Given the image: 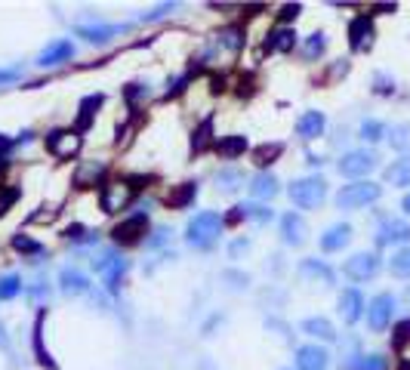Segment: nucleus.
<instances>
[{
    "instance_id": "obj_47",
    "label": "nucleus",
    "mask_w": 410,
    "mask_h": 370,
    "mask_svg": "<svg viewBox=\"0 0 410 370\" xmlns=\"http://www.w3.org/2000/svg\"><path fill=\"white\" fill-rule=\"evenodd\" d=\"M300 13H303V6H300V4H293V6H284V9H281V22H290V18H296Z\"/></svg>"
},
{
    "instance_id": "obj_34",
    "label": "nucleus",
    "mask_w": 410,
    "mask_h": 370,
    "mask_svg": "<svg viewBox=\"0 0 410 370\" xmlns=\"http://www.w3.org/2000/svg\"><path fill=\"white\" fill-rule=\"evenodd\" d=\"M216 185L222 191H235L238 185H244V173H241V170H219L216 173Z\"/></svg>"
},
{
    "instance_id": "obj_44",
    "label": "nucleus",
    "mask_w": 410,
    "mask_h": 370,
    "mask_svg": "<svg viewBox=\"0 0 410 370\" xmlns=\"http://www.w3.org/2000/svg\"><path fill=\"white\" fill-rule=\"evenodd\" d=\"M173 9H176V4H161L157 9H152V13H145L142 22H154V18H164L167 13H173Z\"/></svg>"
},
{
    "instance_id": "obj_29",
    "label": "nucleus",
    "mask_w": 410,
    "mask_h": 370,
    "mask_svg": "<svg viewBox=\"0 0 410 370\" xmlns=\"http://www.w3.org/2000/svg\"><path fill=\"white\" fill-rule=\"evenodd\" d=\"M300 272L309 275V278H318L321 284H333V272H330V268L324 265V263H318V259H303Z\"/></svg>"
},
{
    "instance_id": "obj_30",
    "label": "nucleus",
    "mask_w": 410,
    "mask_h": 370,
    "mask_svg": "<svg viewBox=\"0 0 410 370\" xmlns=\"http://www.w3.org/2000/svg\"><path fill=\"white\" fill-rule=\"evenodd\" d=\"M210 133H213V117H204L201 127L194 130V136H191V152L194 154H201L204 148L210 145Z\"/></svg>"
},
{
    "instance_id": "obj_22",
    "label": "nucleus",
    "mask_w": 410,
    "mask_h": 370,
    "mask_svg": "<svg viewBox=\"0 0 410 370\" xmlns=\"http://www.w3.org/2000/svg\"><path fill=\"white\" fill-rule=\"evenodd\" d=\"M102 102H105V96L102 92H90V96L80 99V115H78V130H87L93 124V117H96V111L102 108Z\"/></svg>"
},
{
    "instance_id": "obj_24",
    "label": "nucleus",
    "mask_w": 410,
    "mask_h": 370,
    "mask_svg": "<svg viewBox=\"0 0 410 370\" xmlns=\"http://www.w3.org/2000/svg\"><path fill=\"white\" fill-rule=\"evenodd\" d=\"M102 176H105V164L102 161H90V164H83L78 173H74V185L78 189H90V185H96Z\"/></svg>"
},
{
    "instance_id": "obj_50",
    "label": "nucleus",
    "mask_w": 410,
    "mask_h": 370,
    "mask_svg": "<svg viewBox=\"0 0 410 370\" xmlns=\"http://www.w3.org/2000/svg\"><path fill=\"white\" fill-rule=\"evenodd\" d=\"M247 247H250V240H235V244H231V256L247 253Z\"/></svg>"
},
{
    "instance_id": "obj_38",
    "label": "nucleus",
    "mask_w": 410,
    "mask_h": 370,
    "mask_svg": "<svg viewBox=\"0 0 410 370\" xmlns=\"http://www.w3.org/2000/svg\"><path fill=\"white\" fill-rule=\"evenodd\" d=\"M383 136H386V124H379V120H364L361 124V139H367V142H379Z\"/></svg>"
},
{
    "instance_id": "obj_39",
    "label": "nucleus",
    "mask_w": 410,
    "mask_h": 370,
    "mask_svg": "<svg viewBox=\"0 0 410 370\" xmlns=\"http://www.w3.org/2000/svg\"><path fill=\"white\" fill-rule=\"evenodd\" d=\"M65 238L78 240V244H90V240H96V231H90L87 226H78V222H74V226L65 228Z\"/></svg>"
},
{
    "instance_id": "obj_18",
    "label": "nucleus",
    "mask_w": 410,
    "mask_h": 370,
    "mask_svg": "<svg viewBox=\"0 0 410 370\" xmlns=\"http://www.w3.org/2000/svg\"><path fill=\"white\" fill-rule=\"evenodd\" d=\"M281 235H284L287 244H293V247L305 244V235H309V228H305V219L296 216V213H287V216L281 219Z\"/></svg>"
},
{
    "instance_id": "obj_49",
    "label": "nucleus",
    "mask_w": 410,
    "mask_h": 370,
    "mask_svg": "<svg viewBox=\"0 0 410 370\" xmlns=\"http://www.w3.org/2000/svg\"><path fill=\"white\" fill-rule=\"evenodd\" d=\"M16 142H13V139H9V136H4V133H0V161H4V157H6V152H9V148H13Z\"/></svg>"
},
{
    "instance_id": "obj_46",
    "label": "nucleus",
    "mask_w": 410,
    "mask_h": 370,
    "mask_svg": "<svg viewBox=\"0 0 410 370\" xmlns=\"http://www.w3.org/2000/svg\"><path fill=\"white\" fill-rule=\"evenodd\" d=\"M374 83H379V87H377V92H383V96H389V92L395 90L392 83H389V78H386V74H377V78H374Z\"/></svg>"
},
{
    "instance_id": "obj_8",
    "label": "nucleus",
    "mask_w": 410,
    "mask_h": 370,
    "mask_svg": "<svg viewBox=\"0 0 410 370\" xmlns=\"http://www.w3.org/2000/svg\"><path fill=\"white\" fill-rule=\"evenodd\" d=\"M374 166H377L374 152H349V154H342V161H340V173L349 176V179H358V176H367Z\"/></svg>"
},
{
    "instance_id": "obj_17",
    "label": "nucleus",
    "mask_w": 410,
    "mask_h": 370,
    "mask_svg": "<svg viewBox=\"0 0 410 370\" xmlns=\"http://www.w3.org/2000/svg\"><path fill=\"white\" fill-rule=\"evenodd\" d=\"M194 198H198V182H179L164 198V204L170 210H185V207H191V204H194Z\"/></svg>"
},
{
    "instance_id": "obj_6",
    "label": "nucleus",
    "mask_w": 410,
    "mask_h": 370,
    "mask_svg": "<svg viewBox=\"0 0 410 370\" xmlns=\"http://www.w3.org/2000/svg\"><path fill=\"white\" fill-rule=\"evenodd\" d=\"M392 314H395V296H392V293L374 296V300H370V305H367V324H370V330H386L389 321H392Z\"/></svg>"
},
{
    "instance_id": "obj_33",
    "label": "nucleus",
    "mask_w": 410,
    "mask_h": 370,
    "mask_svg": "<svg viewBox=\"0 0 410 370\" xmlns=\"http://www.w3.org/2000/svg\"><path fill=\"white\" fill-rule=\"evenodd\" d=\"M22 293V278L19 275H4L0 278V302L13 300V296Z\"/></svg>"
},
{
    "instance_id": "obj_21",
    "label": "nucleus",
    "mask_w": 410,
    "mask_h": 370,
    "mask_svg": "<svg viewBox=\"0 0 410 370\" xmlns=\"http://www.w3.org/2000/svg\"><path fill=\"white\" fill-rule=\"evenodd\" d=\"M59 284H62V293H68V296H83V293H90V281L78 272V268H62Z\"/></svg>"
},
{
    "instance_id": "obj_2",
    "label": "nucleus",
    "mask_w": 410,
    "mask_h": 370,
    "mask_svg": "<svg viewBox=\"0 0 410 370\" xmlns=\"http://www.w3.org/2000/svg\"><path fill=\"white\" fill-rule=\"evenodd\" d=\"M290 201L296 204V207H303V210H315V207H321L324 198H327V182L321 179V176H309V179H296L290 185Z\"/></svg>"
},
{
    "instance_id": "obj_43",
    "label": "nucleus",
    "mask_w": 410,
    "mask_h": 370,
    "mask_svg": "<svg viewBox=\"0 0 410 370\" xmlns=\"http://www.w3.org/2000/svg\"><path fill=\"white\" fill-rule=\"evenodd\" d=\"M275 213L268 210V207H256V204H247V219H253V222H272Z\"/></svg>"
},
{
    "instance_id": "obj_25",
    "label": "nucleus",
    "mask_w": 410,
    "mask_h": 370,
    "mask_svg": "<svg viewBox=\"0 0 410 370\" xmlns=\"http://www.w3.org/2000/svg\"><path fill=\"white\" fill-rule=\"evenodd\" d=\"M250 194H253V198H259V201L275 198V194H278V179H275L272 173L253 176V179H250Z\"/></svg>"
},
{
    "instance_id": "obj_14",
    "label": "nucleus",
    "mask_w": 410,
    "mask_h": 370,
    "mask_svg": "<svg viewBox=\"0 0 410 370\" xmlns=\"http://www.w3.org/2000/svg\"><path fill=\"white\" fill-rule=\"evenodd\" d=\"M361 312H364V296L355 287H349V290L340 293V314L346 324H355L361 318Z\"/></svg>"
},
{
    "instance_id": "obj_48",
    "label": "nucleus",
    "mask_w": 410,
    "mask_h": 370,
    "mask_svg": "<svg viewBox=\"0 0 410 370\" xmlns=\"http://www.w3.org/2000/svg\"><path fill=\"white\" fill-rule=\"evenodd\" d=\"M392 142H395V148H404V145L410 142V139H407V130H404V127H398V130H395V139H392Z\"/></svg>"
},
{
    "instance_id": "obj_42",
    "label": "nucleus",
    "mask_w": 410,
    "mask_h": 370,
    "mask_svg": "<svg viewBox=\"0 0 410 370\" xmlns=\"http://www.w3.org/2000/svg\"><path fill=\"white\" fill-rule=\"evenodd\" d=\"M324 46H327V37H324L321 31H318V34H312L309 41H305V59H315V56H321V53H324Z\"/></svg>"
},
{
    "instance_id": "obj_9",
    "label": "nucleus",
    "mask_w": 410,
    "mask_h": 370,
    "mask_svg": "<svg viewBox=\"0 0 410 370\" xmlns=\"http://www.w3.org/2000/svg\"><path fill=\"white\" fill-rule=\"evenodd\" d=\"M130 189L124 182H102V191H99V204H102V210L105 213H117V210H124L127 204H130Z\"/></svg>"
},
{
    "instance_id": "obj_28",
    "label": "nucleus",
    "mask_w": 410,
    "mask_h": 370,
    "mask_svg": "<svg viewBox=\"0 0 410 370\" xmlns=\"http://www.w3.org/2000/svg\"><path fill=\"white\" fill-rule=\"evenodd\" d=\"M303 330L309 333V337H318V339H327V342L337 339V330H333V324L327 318H305Z\"/></svg>"
},
{
    "instance_id": "obj_1",
    "label": "nucleus",
    "mask_w": 410,
    "mask_h": 370,
    "mask_svg": "<svg viewBox=\"0 0 410 370\" xmlns=\"http://www.w3.org/2000/svg\"><path fill=\"white\" fill-rule=\"evenodd\" d=\"M219 231H222V216H219V213H213V210H204V213H198V216L189 222V226H185V238H189L191 247L210 250L219 240Z\"/></svg>"
},
{
    "instance_id": "obj_35",
    "label": "nucleus",
    "mask_w": 410,
    "mask_h": 370,
    "mask_svg": "<svg viewBox=\"0 0 410 370\" xmlns=\"http://www.w3.org/2000/svg\"><path fill=\"white\" fill-rule=\"evenodd\" d=\"M389 268H392V275H398V278H410V247L398 250V253L389 259Z\"/></svg>"
},
{
    "instance_id": "obj_23",
    "label": "nucleus",
    "mask_w": 410,
    "mask_h": 370,
    "mask_svg": "<svg viewBox=\"0 0 410 370\" xmlns=\"http://www.w3.org/2000/svg\"><path fill=\"white\" fill-rule=\"evenodd\" d=\"M213 148L222 154V157H241L247 152V136H238V133H231V136H222V139H216L213 142Z\"/></svg>"
},
{
    "instance_id": "obj_16",
    "label": "nucleus",
    "mask_w": 410,
    "mask_h": 370,
    "mask_svg": "<svg viewBox=\"0 0 410 370\" xmlns=\"http://www.w3.org/2000/svg\"><path fill=\"white\" fill-rule=\"evenodd\" d=\"M352 240V226H346V222H340V226H333V228H327L321 235V250L324 253H337V250H342Z\"/></svg>"
},
{
    "instance_id": "obj_36",
    "label": "nucleus",
    "mask_w": 410,
    "mask_h": 370,
    "mask_svg": "<svg viewBox=\"0 0 410 370\" xmlns=\"http://www.w3.org/2000/svg\"><path fill=\"white\" fill-rule=\"evenodd\" d=\"M216 37H219L222 46H228V50H241V46H244V31H241L238 25L235 28H222Z\"/></svg>"
},
{
    "instance_id": "obj_13",
    "label": "nucleus",
    "mask_w": 410,
    "mask_h": 370,
    "mask_svg": "<svg viewBox=\"0 0 410 370\" xmlns=\"http://www.w3.org/2000/svg\"><path fill=\"white\" fill-rule=\"evenodd\" d=\"M330 355L321 346H303L296 352V370H327Z\"/></svg>"
},
{
    "instance_id": "obj_37",
    "label": "nucleus",
    "mask_w": 410,
    "mask_h": 370,
    "mask_svg": "<svg viewBox=\"0 0 410 370\" xmlns=\"http://www.w3.org/2000/svg\"><path fill=\"white\" fill-rule=\"evenodd\" d=\"M13 247L19 250V253H28V256H41L43 253V244H37V240H31L28 235H13Z\"/></svg>"
},
{
    "instance_id": "obj_27",
    "label": "nucleus",
    "mask_w": 410,
    "mask_h": 370,
    "mask_svg": "<svg viewBox=\"0 0 410 370\" xmlns=\"http://www.w3.org/2000/svg\"><path fill=\"white\" fill-rule=\"evenodd\" d=\"M386 182L389 185H398V189H404V185H410V157H398V161L386 170Z\"/></svg>"
},
{
    "instance_id": "obj_5",
    "label": "nucleus",
    "mask_w": 410,
    "mask_h": 370,
    "mask_svg": "<svg viewBox=\"0 0 410 370\" xmlns=\"http://www.w3.org/2000/svg\"><path fill=\"white\" fill-rule=\"evenodd\" d=\"M145 231H148V216L145 213H133V216H127L124 222H117V226L111 228V238H115V244L133 247L142 240Z\"/></svg>"
},
{
    "instance_id": "obj_26",
    "label": "nucleus",
    "mask_w": 410,
    "mask_h": 370,
    "mask_svg": "<svg viewBox=\"0 0 410 370\" xmlns=\"http://www.w3.org/2000/svg\"><path fill=\"white\" fill-rule=\"evenodd\" d=\"M34 358H37V364L56 370V361H53L50 352H46V346H43V312L37 314V321H34Z\"/></svg>"
},
{
    "instance_id": "obj_12",
    "label": "nucleus",
    "mask_w": 410,
    "mask_h": 370,
    "mask_svg": "<svg viewBox=\"0 0 410 370\" xmlns=\"http://www.w3.org/2000/svg\"><path fill=\"white\" fill-rule=\"evenodd\" d=\"M71 56H74V43L71 41H53L50 46H43V50H41L37 65H41V68H50V65L71 62Z\"/></svg>"
},
{
    "instance_id": "obj_51",
    "label": "nucleus",
    "mask_w": 410,
    "mask_h": 370,
    "mask_svg": "<svg viewBox=\"0 0 410 370\" xmlns=\"http://www.w3.org/2000/svg\"><path fill=\"white\" fill-rule=\"evenodd\" d=\"M16 78H19L16 71H6V68H0V83H13Z\"/></svg>"
},
{
    "instance_id": "obj_31",
    "label": "nucleus",
    "mask_w": 410,
    "mask_h": 370,
    "mask_svg": "<svg viewBox=\"0 0 410 370\" xmlns=\"http://www.w3.org/2000/svg\"><path fill=\"white\" fill-rule=\"evenodd\" d=\"M349 370H386L383 355H358L349 361Z\"/></svg>"
},
{
    "instance_id": "obj_11",
    "label": "nucleus",
    "mask_w": 410,
    "mask_h": 370,
    "mask_svg": "<svg viewBox=\"0 0 410 370\" xmlns=\"http://www.w3.org/2000/svg\"><path fill=\"white\" fill-rule=\"evenodd\" d=\"M370 43H374V18L355 16L349 22V46L352 50H367Z\"/></svg>"
},
{
    "instance_id": "obj_45",
    "label": "nucleus",
    "mask_w": 410,
    "mask_h": 370,
    "mask_svg": "<svg viewBox=\"0 0 410 370\" xmlns=\"http://www.w3.org/2000/svg\"><path fill=\"white\" fill-rule=\"evenodd\" d=\"M241 219H247V207H231L228 216H222V226H238Z\"/></svg>"
},
{
    "instance_id": "obj_53",
    "label": "nucleus",
    "mask_w": 410,
    "mask_h": 370,
    "mask_svg": "<svg viewBox=\"0 0 410 370\" xmlns=\"http://www.w3.org/2000/svg\"><path fill=\"white\" fill-rule=\"evenodd\" d=\"M404 213H410V194H407V198H404Z\"/></svg>"
},
{
    "instance_id": "obj_15",
    "label": "nucleus",
    "mask_w": 410,
    "mask_h": 370,
    "mask_svg": "<svg viewBox=\"0 0 410 370\" xmlns=\"http://www.w3.org/2000/svg\"><path fill=\"white\" fill-rule=\"evenodd\" d=\"M124 31H127V25H80L78 37H83L87 43H108L111 37H117Z\"/></svg>"
},
{
    "instance_id": "obj_40",
    "label": "nucleus",
    "mask_w": 410,
    "mask_h": 370,
    "mask_svg": "<svg viewBox=\"0 0 410 370\" xmlns=\"http://www.w3.org/2000/svg\"><path fill=\"white\" fill-rule=\"evenodd\" d=\"M22 198V189H16V185H6V189H0V216L13 207V204Z\"/></svg>"
},
{
    "instance_id": "obj_41",
    "label": "nucleus",
    "mask_w": 410,
    "mask_h": 370,
    "mask_svg": "<svg viewBox=\"0 0 410 370\" xmlns=\"http://www.w3.org/2000/svg\"><path fill=\"white\" fill-rule=\"evenodd\" d=\"M407 342H410V318L407 321H398L395 330H392V346L395 349H404Z\"/></svg>"
},
{
    "instance_id": "obj_19",
    "label": "nucleus",
    "mask_w": 410,
    "mask_h": 370,
    "mask_svg": "<svg viewBox=\"0 0 410 370\" xmlns=\"http://www.w3.org/2000/svg\"><path fill=\"white\" fill-rule=\"evenodd\" d=\"M324 124H327V117H324L321 111H305V115L296 120V133L303 139H318L324 133Z\"/></svg>"
},
{
    "instance_id": "obj_10",
    "label": "nucleus",
    "mask_w": 410,
    "mask_h": 370,
    "mask_svg": "<svg viewBox=\"0 0 410 370\" xmlns=\"http://www.w3.org/2000/svg\"><path fill=\"white\" fill-rule=\"evenodd\" d=\"M410 240V222L404 219H386L377 231V244L379 247H392V244H407Z\"/></svg>"
},
{
    "instance_id": "obj_3",
    "label": "nucleus",
    "mask_w": 410,
    "mask_h": 370,
    "mask_svg": "<svg viewBox=\"0 0 410 370\" xmlns=\"http://www.w3.org/2000/svg\"><path fill=\"white\" fill-rule=\"evenodd\" d=\"M379 189L377 182H352V185H342L340 194H337V207L340 210H358V207H367V204L379 201Z\"/></svg>"
},
{
    "instance_id": "obj_7",
    "label": "nucleus",
    "mask_w": 410,
    "mask_h": 370,
    "mask_svg": "<svg viewBox=\"0 0 410 370\" xmlns=\"http://www.w3.org/2000/svg\"><path fill=\"white\" fill-rule=\"evenodd\" d=\"M342 272H346L352 281H370V278L379 272V256L377 253H355L352 259H346Z\"/></svg>"
},
{
    "instance_id": "obj_52",
    "label": "nucleus",
    "mask_w": 410,
    "mask_h": 370,
    "mask_svg": "<svg viewBox=\"0 0 410 370\" xmlns=\"http://www.w3.org/2000/svg\"><path fill=\"white\" fill-rule=\"evenodd\" d=\"M401 300H404V305H407V309H410V287H407V290L401 293Z\"/></svg>"
},
{
    "instance_id": "obj_32",
    "label": "nucleus",
    "mask_w": 410,
    "mask_h": 370,
    "mask_svg": "<svg viewBox=\"0 0 410 370\" xmlns=\"http://www.w3.org/2000/svg\"><path fill=\"white\" fill-rule=\"evenodd\" d=\"M281 152H284V145L281 142H272V145H259L256 152H253V157H256L259 166H268V164H275L278 157H281Z\"/></svg>"
},
{
    "instance_id": "obj_20",
    "label": "nucleus",
    "mask_w": 410,
    "mask_h": 370,
    "mask_svg": "<svg viewBox=\"0 0 410 370\" xmlns=\"http://www.w3.org/2000/svg\"><path fill=\"white\" fill-rule=\"evenodd\" d=\"M296 46V31L293 28H275L266 37V53H290Z\"/></svg>"
},
{
    "instance_id": "obj_4",
    "label": "nucleus",
    "mask_w": 410,
    "mask_h": 370,
    "mask_svg": "<svg viewBox=\"0 0 410 370\" xmlns=\"http://www.w3.org/2000/svg\"><path fill=\"white\" fill-rule=\"evenodd\" d=\"M83 139L78 130H53V133H46V152L53 157H59V161H68L80 152Z\"/></svg>"
}]
</instances>
